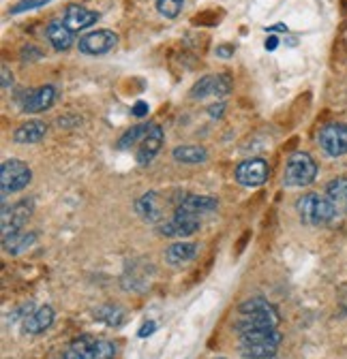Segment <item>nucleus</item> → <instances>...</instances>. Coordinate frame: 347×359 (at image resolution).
<instances>
[{"label":"nucleus","mask_w":347,"mask_h":359,"mask_svg":"<svg viewBox=\"0 0 347 359\" xmlns=\"http://www.w3.org/2000/svg\"><path fill=\"white\" fill-rule=\"evenodd\" d=\"M279 310L262 297H253L240 304V319L236 323V332L262 330V327H277L279 325Z\"/></svg>","instance_id":"f257e3e1"},{"label":"nucleus","mask_w":347,"mask_h":359,"mask_svg":"<svg viewBox=\"0 0 347 359\" xmlns=\"http://www.w3.org/2000/svg\"><path fill=\"white\" fill-rule=\"evenodd\" d=\"M281 340L283 336L277 332V327L249 330L240 334V353L247 359H275Z\"/></svg>","instance_id":"f03ea898"},{"label":"nucleus","mask_w":347,"mask_h":359,"mask_svg":"<svg viewBox=\"0 0 347 359\" xmlns=\"http://www.w3.org/2000/svg\"><path fill=\"white\" fill-rule=\"evenodd\" d=\"M296 210H298L300 220L305 224H311V227H322V224H328L336 216V210L330 203V199L317 193H309L305 197H300L296 201Z\"/></svg>","instance_id":"7ed1b4c3"},{"label":"nucleus","mask_w":347,"mask_h":359,"mask_svg":"<svg viewBox=\"0 0 347 359\" xmlns=\"http://www.w3.org/2000/svg\"><path fill=\"white\" fill-rule=\"evenodd\" d=\"M317 175V163L307 152H294L287 158L285 173H283V184L292 189L309 187Z\"/></svg>","instance_id":"20e7f679"},{"label":"nucleus","mask_w":347,"mask_h":359,"mask_svg":"<svg viewBox=\"0 0 347 359\" xmlns=\"http://www.w3.org/2000/svg\"><path fill=\"white\" fill-rule=\"evenodd\" d=\"M32 180V171L30 167L20 161V158H9L0 165V187H3V203L7 201V197L11 193H18L22 189H26Z\"/></svg>","instance_id":"39448f33"},{"label":"nucleus","mask_w":347,"mask_h":359,"mask_svg":"<svg viewBox=\"0 0 347 359\" xmlns=\"http://www.w3.org/2000/svg\"><path fill=\"white\" fill-rule=\"evenodd\" d=\"M197 229H199V216L183 205H178L174 216L159 227V231L167 238H189Z\"/></svg>","instance_id":"423d86ee"},{"label":"nucleus","mask_w":347,"mask_h":359,"mask_svg":"<svg viewBox=\"0 0 347 359\" xmlns=\"http://www.w3.org/2000/svg\"><path fill=\"white\" fill-rule=\"evenodd\" d=\"M118 45V34L114 30H95V32H89L84 34L79 41H77V48L81 54L86 56H101V54H107L112 52Z\"/></svg>","instance_id":"0eeeda50"},{"label":"nucleus","mask_w":347,"mask_h":359,"mask_svg":"<svg viewBox=\"0 0 347 359\" xmlns=\"http://www.w3.org/2000/svg\"><path fill=\"white\" fill-rule=\"evenodd\" d=\"M317 142L328 156L336 158V156L347 154V124H341V122L326 124L317 135Z\"/></svg>","instance_id":"6e6552de"},{"label":"nucleus","mask_w":347,"mask_h":359,"mask_svg":"<svg viewBox=\"0 0 347 359\" xmlns=\"http://www.w3.org/2000/svg\"><path fill=\"white\" fill-rule=\"evenodd\" d=\"M268 175H270V169L264 158H249L236 167V182L247 189L262 187L268 180Z\"/></svg>","instance_id":"1a4fd4ad"},{"label":"nucleus","mask_w":347,"mask_h":359,"mask_svg":"<svg viewBox=\"0 0 347 359\" xmlns=\"http://www.w3.org/2000/svg\"><path fill=\"white\" fill-rule=\"evenodd\" d=\"M232 90V81L228 75H206L191 88V99H206V97H228Z\"/></svg>","instance_id":"9d476101"},{"label":"nucleus","mask_w":347,"mask_h":359,"mask_svg":"<svg viewBox=\"0 0 347 359\" xmlns=\"http://www.w3.org/2000/svg\"><path fill=\"white\" fill-rule=\"evenodd\" d=\"M56 101V88L54 86H41L34 90H28L24 93V97L20 99V107L24 114H41L54 105Z\"/></svg>","instance_id":"9b49d317"},{"label":"nucleus","mask_w":347,"mask_h":359,"mask_svg":"<svg viewBox=\"0 0 347 359\" xmlns=\"http://www.w3.org/2000/svg\"><path fill=\"white\" fill-rule=\"evenodd\" d=\"M30 214H32V203L26 201V199L15 203V205H11V208L5 203L3 205V238L20 231L24 224L28 222Z\"/></svg>","instance_id":"f8f14e48"},{"label":"nucleus","mask_w":347,"mask_h":359,"mask_svg":"<svg viewBox=\"0 0 347 359\" xmlns=\"http://www.w3.org/2000/svg\"><path fill=\"white\" fill-rule=\"evenodd\" d=\"M52 323H54V310H52V306H41L39 310L30 312L28 317L22 321V330H24V334L37 336V334H43L46 330H50Z\"/></svg>","instance_id":"ddd939ff"},{"label":"nucleus","mask_w":347,"mask_h":359,"mask_svg":"<svg viewBox=\"0 0 347 359\" xmlns=\"http://www.w3.org/2000/svg\"><path fill=\"white\" fill-rule=\"evenodd\" d=\"M163 137H165V135H163V128H161L159 124H155V126L150 128V133L140 142V148H138V152H136V158H138L140 165H148V163L159 154V150H161V146H163Z\"/></svg>","instance_id":"4468645a"},{"label":"nucleus","mask_w":347,"mask_h":359,"mask_svg":"<svg viewBox=\"0 0 347 359\" xmlns=\"http://www.w3.org/2000/svg\"><path fill=\"white\" fill-rule=\"evenodd\" d=\"M97 20H99V13H97V11H91V9L79 7V5L67 7L65 18H63V22H65L73 32H79V30L91 28L93 24H97Z\"/></svg>","instance_id":"2eb2a0df"},{"label":"nucleus","mask_w":347,"mask_h":359,"mask_svg":"<svg viewBox=\"0 0 347 359\" xmlns=\"http://www.w3.org/2000/svg\"><path fill=\"white\" fill-rule=\"evenodd\" d=\"M46 34H48V41L52 43V48L56 52H67L73 45V30L60 20L50 22L46 28Z\"/></svg>","instance_id":"dca6fc26"},{"label":"nucleus","mask_w":347,"mask_h":359,"mask_svg":"<svg viewBox=\"0 0 347 359\" xmlns=\"http://www.w3.org/2000/svg\"><path fill=\"white\" fill-rule=\"evenodd\" d=\"M46 133H48L46 122H41V120H30V122L22 124V126L13 133V140H15L18 144H39L43 137H46Z\"/></svg>","instance_id":"f3484780"},{"label":"nucleus","mask_w":347,"mask_h":359,"mask_svg":"<svg viewBox=\"0 0 347 359\" xmlns=\"http://www.w3.org/2000/svg\"><path fill=\"white\" fill-rule=\"evenodd\" d=\"M326 197L334 205L336 214H345L347 216V177L332 180V182L328 184V189H326Z\"/></svg>","instance_id":"a211bd4d"},{"label":"nucleus","mask_w":347,"mask_h":359,"mask_svg":"<svg viewBox=\"0 0 347 359\" xmlns=\"http://www.w3.org/2000/svg\"><path fill=\"white\" fill-rule=\"evenodd\" d=\"M34 242H37V233H32V231H15V233L3 238V248L9 255H20L26 248H30Z\"/></svg>","instance_id":"6ab92c4d"},{"label":"nucleus","mask_w":347,"mask_h":359,"mask_svg":"<svg viewBox=\"0 0 347 359\" xmlns=\"http://www.w3.org/2000/svg\"><path fill=\"white\" fill-rule=\"evenodd\" d=\"M95 338L91 336H81L75 338L67 351H65V359H95Z\"/></svg>","instance_id":"aec40b11"},{"label":"nucleus","mask_w":347,"mask_h":359,"mask_svg":"<svg viewBox=\"0 0 347 359\" xmlns=\"http://www.w3.org/2000/svg\"><path fill=\"white\" fill-rule=\"evenodd\" d=\"M197 255V244L193 242H176L171 244L165 252V259L169 265H183L187 261H191Z\"/></svg>","instance_id":"412c9836"},{"label":"nucleus","mask_w":347,"mask_h":359,"mask_svg":"<svg viewBox=\"0 0 347 359\" xmlns=\"http://www.w3.org/2000/svg\"><path fill=\"white\" fill-rule=\"evenodd\" d=\"M136 210H138V214L142 216V218H146V220H150V222H157V220H161V203H159V197H157V193H146V195H142L138 201H136Z\"/></svg>","instance_id":"4be33fe9"},{"label":"nucleus","mask_w":347,"mask_h":359,"mask_svg":"<svg viewBox=\"0 0 347 359\" xmlns=\"http://www.w3.org/2000/svg\"><path fill=\"white\" fill-rule=\"evenodd\" d=\"M174 158L185 165H199L208 158V152L202 146H178L174 150Z\"/></svg>","instance_id":"5701e85b"},{"label":"nucleus","mask_w":347,"mask_h":359,"mask_svg":"<svg viewBox=\"0 0 347 359\" xmlns=\"http://www.w3.org/2000/svg\"><path fill=\"white\" fill-rule=\"evenodd\" d=\"M183 208L195 212V214H206V212H212L216 210V205H219V201H216L214 197H208V195H189L181 201Z\"/></svg>","instance_id":"b1692460"},{"label":"nucleus","mask_w":347,"mask_h":359,"mask_svg":"<svg viewBox=\"0 0 347 359\" xmlns=\"http://www.w3.org/2000/svg\"><path fill=\"white\" fill-rule=\"evenodd\" d=\"M152 126H155V124H148V122H146V124H136V126H131V128H129V130L122 135V137L118 140V148H120V150H126V148L136 146L138 142H142V140L146 137Z\"/></svg>","instance_id":"393cba45"},{"label":"nucleus","mask_w":347,"mask_h":359,"mask_svg":"<svg viewBox=\"0 0 347 359\" xmlns=\"http://www.w3.org/2000/svg\"><path fill=\"white\" fill-rule=\"evenodd\" d=\"M95 319L103 321L110 327H118V325L124 323V310L118 308V306H103V308H99L95 312Z\"/></svg>","instance_id":"a878e982"},{"label":"nucleus","mask_w":347,"mask_h":359,"mask_svg":"<svg viewBox=\"0 0 347 359\" xmlns=\"http://www.w3.org/2000/svg\"><path fill=\"white\" fill-rule=\"evenodd\" d=\"M183 5H185V0H157V11H159L163 18L174 20V18H178V15H181Z\"/></svg>","instance_id":"bb28decb"},{"label":"nucleus","mask_w":347,"mask_h":359,"mask_svg":"<svg viewBox=\"0 0 347 359\" xmlns=\"http://www.w3.org/2000/svg\"><path fill=\"white\" fill-rule=\"evenodd\" d=\"M116 348L118 346L110 340H97L95 342V359H114Z\"/></svg>","instance_id":"cd10ccee"},{"label":"nucleus","mask_w":347,"mask_h":359,"mask_svg":"<svg viewBox=\"0 0 347 359\" xmlns=\"http://www.w3.org/2000/svg\"><path fill=\"white\" fill-rule=\"evenodd\" d=\"M50 0H20L18 5L11 7V13L18 15V13H24V11H32V9H39L43 5H48Z\"/></svg>","instance_id":"c85d7f7f"},{"label":"nucleus","mask_w":347,"mask_h":359,"mask_svg":"<svg viewBox=\"0 0 347 359\" xmlns=\"http://www.w3.org/2000/svg\"><path fill=\"white\" fill-rule=\"evenodd\" d=\"M13 83V73L9 71V67L7 65H3V88L5 90H9V86Z\"/></svg>","instance_id":"c756f323"},{"label":"nucleus","mask_w":347,"mask_h":359,"mask_svg":"<svg viewBox=\"0 0 347 359\" xmlns=\"http://www.w3.org/2000/svg\"><path fill=\"white\" fill-rule=\"evenodd\" d=\"M157 330V323L155 321H150V323H144V327L138 332V336L140 338H148V336H152V332Z\"/></svg>","instance_id":"7c9ffc66"},{"label":"nucleus","mask_w":347,"mask_h":359,"mask_svg":"<svg viewBox=\"0 0 347 359\" xmlns=\"http://www.w3.org/2000/svg\"><path fill=\"white\" fill-rule=\"evenodd\" d=\"M234 48L232 45H221V48H216V56H221V58H230V56H234Z\"/></svg>","instance_id":"2f4dec72"},{"label":"nucleus","mask_w":347,"mask_h":359,"mask_svg":"<svg viewBox=\"0 0 347 359\" xmlns=\"http://www.w3.org/2000/svg\"><path fill=\"white\" fill-rule=\"evenodd\" d=\"M146 114H148V103H144V101H138V103L133 105V116L142 118V116H146Z\"/></svg>","instance_id":"473e14b6"},{"label":"nucleus","mask_w":347,"mask_h":359,"mask_svg":"<svg viewBox=\"0 0 347 359\" xmlns=\"http://www.w3.org/2000/svg\"><path fill=\"white\" fill-rule=\"evenodd\" d=\"M223 109H225L223 103H219V105H210V107H208V114H210L212 118H221V116H223Z\"/></svg>","instance_id":"72a5a7b5"},{"label":"nucleus","mask_w":347,"mask_h":359,"mask_svg":"<svg viewBox=\"0 0 347 359\" xmlns=\"http://www.w3.org/2000/svg\"><path fill=\"white\" fill-rule=\"evenodd\" d=\"M266 32H287L285 24H275V26H266Z\"/></svg>","instance_id":"f704fd0d"},{"label":"nucleus","mask_w":347,"mask_h":359,"mask_svg":"<svg viewBox=\"0 0 347 359\" xmlns=\"http://www.w3.org/2000/svg\"><path fill=\"white\" fill-rule=\"evenodd\" d=\"M277 45H279V39H277V36H270V39L266 41V50L273 52V50H277Z\"/></svg>","instance_id":"c9c22d12"},{"label":"nucleus","mask_w":347,"mask_h":359,"mask_svg":"<svg viewBox=\"0 0 347 359\" xmlns=\"http://www.w3.org/2000/svg\"><path fill=\"white\" fill-rule=\"evenodd\" d=\"M219 359H223V357H219Z\"/></svg>","instance_id":"e433bc0d"}]
</instances>
